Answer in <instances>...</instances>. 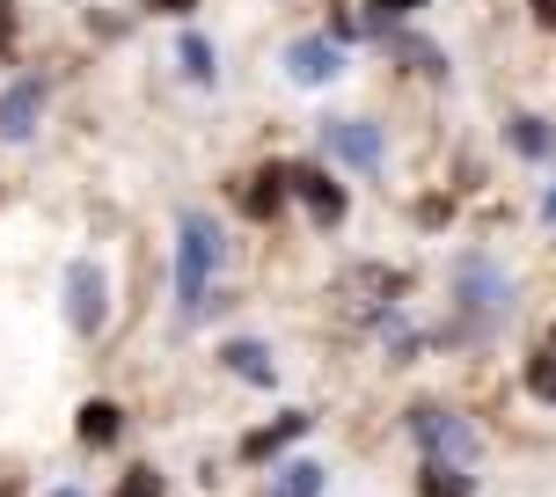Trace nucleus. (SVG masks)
<instances>
[{"mask_svg": "<svg viewBox=\"0 0 556 497\" xmlns=\"http://www.w3.org/2000/svg\"><path fill=\"white\" fill-rule=\"evenodd\" d=\"M454 315H462V336H491L498 322H513V278L483 248L454 256Z\"/></svg>", "mask_w": 556, "mask_h": 497, "instance_id": "1", "label": "nucleus"}, {"mask_svg": "<svg viewBox=\"0 0 556 497\" xmlns=\"http://www.w3.org/2000/svg\"><path fill=\"white\" fill-rule=\"evenodd\" d=\"M220 256H227V242H220V227H213V213H184V220H176V307H184V315L205 307Z\"/></svg>", "mask_w": 556, "mask_h": 497, "instance_id": "2", "label": "nucleus"}, {"mask_svg": "<svg viewBox=\"0 0 556 497\" xmlns=\"http://www.w3.org/2000/svg\"><path fill=\"white\" fill-rule=\"evenodd\" d=\"M410 439L425 446V454H440V461H476V424L462 410H440V403H425V410H410Z\"/></svg>", "mask_w": 556, "mask_h": 497, "instance_id": "3", "label": "nucleus"}, {"mask_svg": "<svg viewBox=\"0 0 556 497\" xmlns=\"http://www.w3.org/2000/svg\"><path fill=\"white\" fill-rule=\"evenodd\" d=\"M103 322H111V285H103V271H96L88 256H74V264H66V330L103 336Z\"/></svg>", "mask_w": 556, "mask_h": 497, "instance_id": "4", "label": "nucleus"}, {"mask_svg": "<svg viewBox=\"0 0 556 497\" xmlns=\"http://www.w3.org/2000/svg\"><path fill=\"white\" fill-rule=\"evenodd\" d=\"M403 293H410V278L389 271V264H352V271L337 278V301H359L374 307V322L389 315V307H403Z\"/></svg>", "mask_w": 556, "mask_h": 497, "instance_id": "5", "label": "nucleus"}, {"mask_svg": "<svg viewBox=\"0 0 556 497\" xmlns=\"http://www.w3.org/2000/svg\"><path fill=\"white\" fill-rule=\"evenodd\" d=\"M286 74L301 88H330L337 74H344V44H337V37H293V44H286Z\"/></svg>", "mask_w": 556, "mask_h": 497, "instance_id": "6", "label": "nucleus"}, {"mask_svg": "<svg viewBox=\"0 0 556 497\" xmlns=\"http://www.w3.org/2000/svg\"><path fill=\"white\" fill-rule=\"evenodd\" d=\"M323 139L344 168H366V176L381 168V125L374 117H337V125H323Z\"/></svg>", "mask_w": 556, "mask_h": 497, "instance_id": "7", "label": "nucleus"}, {"mask_svg": "<svg viewBox=\"0 0 556 497\" xmlns=\"http://www.w3.org/2000/svg\"><path fill=\"white\" fill-rule=\"evenodd\" d=\"M293 197H301L307 213H315V220L323 227H337L344 220V213H352V197H344V183H330V168H293Z\"/></svg>", "mask_w": 556, "mask_h": 497, "instance_id": "8", "label": "nucleus"}, {"mask_svg": "<svg viewBox=\"0 0 556 497\" xmlns=\"http://www.w3.org/2000/svg\"><path fill=\"white\" fill-rule=\"evenodd\" d=\"M37 117H45V81L23 74V81L0 95V139H29V132H37Z\"/></svg>", "mask_w": 556, "mask_h": 497, "instance_id": "9", "label": "nucleus"}, {"mask_svg": "<svg viewBox=\"0 0 556 497\" xmlns=\"http://www.w3.org/2000/svg\"><path fill=\"white\" fill-rule=\"evenodd\" d=\"M220 366L235 373V381H250V387H271L278 381L271 344H256V336H227V344H220Z\"/></svg>", "mask_w": 556, "mask_h": 497, "instance_id": "10", "label": "nucleus"}, {"mask_svg": "<svg viewBox=\"0 0 556 497\" xmlns=\"http://www.w3.org/2000/svg\"><path fill=\"white\" fill-rule=\"evenodd\" d=\"M74 439L96 446V454H103V446H117V439H125V410H117V403H103V395H96V403H81V410H74Z\"/></svg>", "mask_w": 556, "mask_h": 497, "instance_id": "11", "label": "nucleus"}, {"mask_svg": "<svg viewBox=\"0 0 556 497\" xmlns=\"http://www.w3.org/2000/svg\"><path fill=\"white\" fill-rule=\"evenodd\" d=\"M307 424H315L307 410H286L278 424H264V432H250V439H242V461H271V454H286L293 439H307Z\"/></svg>", "mask_w": 556, "mask_h": 497, "instance_id": "12", "label": "nucleus"}, {"mask_svg": "<svg viewBox=\"0 0 556 497\" xmlns=\"http://www.w3.org/2000/svg\"><path fill=\"white\" fill-rule=\"evenodd\" d=\"M323 483H330L323 461H286V469H271L264 497H323Z\"/></svg>", "mask_w": 556, "mask_h": 497, "instance_id": "13", "label": "nucleus"}, {"mask_svg": "<svg viewBox=\"0 0 556 497\" xmlns=\"http://www.w3.org/2000/svg\"><path fill=\"white\" fill-rule=\"evenodd\" d=\"M286 197H293V168H256V176H250V191H242V205H250L256 220H271Z\"/></svg>", "mask_w": 556, "mask_h": 497, "instance_id": "14", "label": "nucleus"}, {"mask_svg": "<svg viewBox=\"0 0 556 497\" xmlns=\"http://www.w3.org/2000/svg\"><path fill=\"white\" fill-rule=\"evenodd\" d=\"M505 146L528 154V162H549L556 154V125L549 117H513V125H505Z\"/></svg>", "mask_w": 556, "mask_h": 497, "instance_id": "15", "label": "nucleus"}, {"mask_svg": "<svg viewBox=\"0 0 556 497\" xmlns=\"http://www.w3.org/2000/svg\"><path fill=\"white\" fill-rule=\"evenodd\" d=\"M176 59H184V81H198V88H213V81H220V59H213V44H205L198 29H184Z\"/></svg>", "mask_w": 556, "mask_h": 497, "instance_id": "16", "label": "nucleus"}, {"mask_svg": "<svg viewBox=\"0 0 556 497\" xmlns=\"http://www.w3.org/2000/svg\"><path fill=\"white\" fill-rule=\"evenodd\" d=\"M469 461H440V454H432V461H425V497H469Z\"/></svg>", "mask_w": 556, "mask_h": 497, "instance_id": "17", "label": "nucleus"}, {"mask_svg": "<svg viewBox=\"0 0 556 497\" xmlns=\"http://www.w3.org/2000/svg\"><path fill=\"white\" fill-rule=\"evenodd\" d=\"M528 387H534V395H542V403H556V344H549V352H534V359H528Z\"/></svg>", "mask_w": 556, "mask_h": 497, "instance_id": "18", "label": "nucleus"}, {"mask_svg": "<svg viewBox=\"0 0 556 497\" xmlns=\"http://www.w3.org/2000/svg\"><path fill=\"white\" fill-rule=\"evenodd\" d=\"M117 497H168V483L154 469H125L117 475Z\"/></svg>", "mask_w": 556, "mask_h": 497, "instance_id": "19", "label": "nucleus"}, {"mask_svg": "<svg viewBox=\"0 0 556 497\" xmlns=\"http://www.w3.org/2000/svg\"><path fill=\"white\" fill-rule=\"evenodd\" d=\"M410 8H425V0H366V23H374V29H389V23H403Z\"/></svg>", "mask_w": 556, "mask_h": 497, "instance_id": "20", "label": "nucleus"}, {"mask_svg": "<svg viewBox=\"0 0 556 497\" xmlns=\"http://www.w3.org/2000/svg\"><path fill=\"white\" fill-rule=\"evenodd\" d=\"M15 52V0H0V59Z\"/></svg>", "mask_w": 556, "mask_h": 497, "instance_id": "21", "label": "nucleus"}, {"mask_svg": "<svg viewBox=\"0 0 556 497\" xmlns=\"http://www.w3.org/2000/svg\"><path fill=\"white\" fill-rule=\"evenodd\" d=\"M154 8H162V15H191L198 0H154Z\"/></svg>", "mask_w": 556, "mask_h": 497, "instance_id": "22", "label": "nucleus"}, {"mask_svg": "<svg viewBox=\"0 0 556 497\" xmlns=\"http://www.w3.org/2000/svg\"><path fill=\"white\" fill-rule=\"evenodd\" d=\"M542 220L556 227V183H549V191H542Z\"/></svg>", "mask_w": 556, "mask_h": 497, "instance_id": "23", "label": "nucleus"}, {"mask_svg": "<svg viewBox=\"0 0 556 497\" xmlns=\"http://www.w3.org/2000/svg\"><path fill=\"white\" fill-rule=\"evenodd\" d=\"M52 497H81V490H52Z\"/></svg>", "mask_w": 556, "mask_h": 497, "instance_id": "24", "label": "nucleus"}]
</instances>
